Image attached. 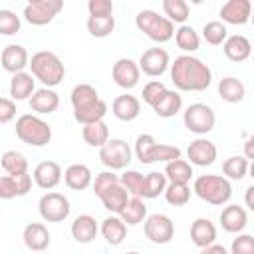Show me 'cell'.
I'll list each match as a JSON object with an SVG mask.
<instances>
[{
    "mask_svg": "<svg viewBox=\"0 0 254 254\" xmlns=\"http://www.w3.org/2000/svg\"><path fill=\"white\" fill-rule=\"evenodd\" d=\"M169 69H171V81L181 91H204L212 83L210 67L202 60L189 54L175 58Z\"/></svg>",
    "mask_w": 254,
    "mask_h": 254,
    "instance_id": "1",
    "label": "cell"
},
{
    "mask_svg": "<svg viewBox=\"0 0 254 254\" xmlns=\"http://www.w3.org/2000/svg\"><path fill=\"white\" fill-rule=\"evenodd\" d=\"M69 101L73 107V119L81 125L103 121L107 113V103L99 97L97 89L89 83H77L69 93Z\"/></svg>",
    "mask_w": 254,
    "mask_h": 254,
    "instance_id": "2",
    "label": "cell"
},
{
    "mask_svg": "<svg viewBox=\"0 0 254 254\" xmlns=\"http://www.w3.org/2000/svg\"><path fill=\"white\" fill-rule=\"evenodd\" d=\"M28 65H30V73L34 75V79H40L44 83V87H50V89L60 85L65 75L64 62L60 60L58 54H54L50 50L36 52Z\"/></svg>",
    "mask_w": 254,
    "mask_h": 254,
    "instance_id": "3",
    "label": "cell"
},
{
    "mask_svg": "<svg viewBox=\"0 0 254 254\" xmlns=\"http://www.w3.org/2000/svg\"><path fill=\"white\" fill-rule=\"evenodd\" d=\"M192 192L212 206H222L232 196V185L220 175H200L192 183Z\"/></svg>",
    "mask_w": 254,
    "mask_h": 254,
    "instance_id": "4",
    "label": "cell"
},
{
    "mask_svg": "<svg viewBox=\"0 0 254 254\" xmlns=\"http://www.w3.org/2000/svg\"><path fill=\"white\" fill-rule=\"evenodd\" d=\"M16 137L30 147H46L52 141V127L40 115L24 113L16 119Z\"/></svg>",
    "mask_w": 254,
    "mask_h": 254,
    "instance_id": "5",
    "label": "cell"
},
{
    "mask_svg": "<svg viewBox=\"0 0 254 254\" xmlns=\"http://www.w3.org/2000/svg\"><path fill=\"white\" fill-rule=\"evenodd\" d=\"M135 26L157 44H165L175 36V24L169 22L165 16H159V12L155 10H141L135 16Z\"/></svg>",
    "mask_w": 254,
    "mask_h": 254,
    "instance_id": "6",
    "label": "cell"
},
{
    "mask_svg": "<svg viewBox=\"0 0 254 254\" xmlns=\"http://www.w3.org/2000/svg\"><path fill=\"white\" fill-rule=\"evenodd\" d=\"M185 127L194 135H206L214 129L216 115L210 105L206 103H190L183 113Z\"/></svg>",
    "mask_w": 254,
    "mask_h": 254,
    "instance_id": "7",
    "label": "cell"
},
{
    "mask_svg": "<svg viewBox=\"0 0 254 254\" xmlns=\"http://www.w3.org/2000/svg\"><path fill=\"white\" fill-rule=\"evenodd\" d=\"M131 147L123 139H109L101 149H99V161L105 165L109 171H121L131 163Z\"/></svg>",
    "mask_w": 254,
    "mask_h": 254,
    "instance_id": "8",
    "label": "cell"
},
{
    "mask_svg": "<svg viewBox=\"0 0 254 254\" xmlns=\"http://www.w3.org/2000/svg\"><path fill=\"white\" fill-rule=\"evenodd\" d=\"M62 0H30L24 6V20L32 26H46L62 12Z\"/></svg>",
    "mask_w": 254,
    "mask_h": 254,
    "instance_id": "9",
    "label": "cell"
},
{
    "mask_svg": "<svg viewBox=\"0 0 254 254\" xmlns=\"http://www.w3.org/2000/svg\"><path fill=\"white\" fill-rule=\"evenodd\" d=\"M38 210L46 222H64L69 216L71 206L62 192H46L38 202Z\"/></svg>",
    "mask_w": 254,
    "mask_h": 254,
    "instance_id": "10",
    "label": "cell"
},
{
    "mask_svg": "<svg viewBox=\"0 0 254 254\" xmlns=\"http://www.w3.org/2000/svg\"><path fill=\"white\" fill-rule=\"evenodd\" d=\"M143 230H145V236L153 244H169L173 240V236H175V224L163 212L149 214L143 220Z\"/></svg>",
    "mask_w": 254,
    "mask_h": 254,
    "instance_id": "11",
    "label": "cell"
},
{
    "mask_svg": "<svg viewBox=\"0 0 254 254\" xmlns=\"http://www.w3.org/2000/svg\"><path fill=\"white\" fill-rule=\"evenodd\" d=\"M137 65H139V71H143L145 75L159 77L169 69L171 58H169V52L163 50V48H149L141 54Z\"/></svg>",
    "mask_w": 254,
    "mask_h": 254,
    "instance_id": "12",
    "label": "cell"
},
{
    "mask_svg": "<svg viewBox=\"0 0 254 254\" xmlns=\"http://www.w3.org/2000/svg\"><path fill=\"white\" fill-rule=\"evenodd\" d=\"M111 77L113 81L123 87V89H133L137 83H139V77H141V71H139V65L137 62H133L131 58H119L113 67H111Z\"/></svg>",
    "mask_w": 254,
    "mask_h": 254,
    "instance_id": "13",
    "label": "cell"
},
{
    "mask_svg": "<svg viewBox=\"0 0 254 254\" xmlns=\"http://www.w3.org/2000/svg\"><path fill=\"white\" fill-rule=\"evenodd\" d=\"M216 155H218L216 145L210 139H204V137H198V139L190 141V145L187 147V157L190 159V165H196V167L212 165L216 161Z\"/></svg>",
    "mask_w": 254,
    "mask_h": 254,
    "instance_id": "14",
    "label": "cell"
},
{
    "mask_svg": "<svg viewBox=\"0 0 254 254\" xmlns=\"http://www.w3.org/2000/svg\"><path fill=\"white\" fill-rule=\"evenodd\" d=\"M220 18L222 24H232V26H244L250 20L252 14V4L250 0H228L220 6Z\"/></svg>",
    "mask_w": 254,
    "mask_h": 254,
    "instance_id": "15",
    "label": "cell"
},
{
    "mask_svg": "<svg viewBox=\"0 0 254 254\" xmlns=\"http://www.w3.org/2000/svg\"><path fill=\"white\" fill-rule=\"evenodd\" d=\"M0 64H2V67L8 73L14 75V73H20V71H24L28 67L30 56H28V52H26L24 46H20V44H8L2 50V54H0Z\"/></svg>",
    "mask_w": 254,
    "mask_h": 254,
    "instance_id": "16",
    "label": "cell"
},
{
    "mask_svg": "<svg viewBox=\"0 0 254 254\" xmlns=\"http://www.w3.org/2000/svg\"><path fill=\"white\" fill-rule=\"evenodd\" d=\"M22 240H24V244H26L28 250H32V252H44L50 246L52 236H50V230H48L46 224H42V222H30L22 230Z\"/></svg>",
    "mask_w": 254,
    "mask_h": 254,
    "instance_id": "17",
    "label": "cell"
},
{
    "mask_svg": "<svg viewBox=\"0 0 254 254\" xmlns=\"http://www.w3.org/2000/svg\"><path fill=\"white\" fill-rule=\"evenodd\" d=\"M62 167L56 161H42L36 165L34 169V183L44 189V190H52L62 183Z\"/></svg>",
    "mask_w": 254,
    "mask_h": 254,
    "instance_id": "18",
    "label": "cell"
},
{
    "mask_svg": "<svg viewBox=\"0 0 254 254\" xmlns=\"http://www.w3.org/2000/svg\"><path fill=\"white\" fill-rule=\"evenodd\" d=\"M218 220H220L222 230H226L230 234H240L246 228V224H248V212H246L244 206L228 204V206L222 208Z\"/></svg>",
    "mask_w": 254,
    "mask_h": 254,
    "instance_id": "19",
    "label": "cell"
},
{
    "mask_svg": "<svg viewBox=\"0 0 254 254\" xmlns=\"http://www.w3.org/2000/svg\"><path fill=\"white\" fill-rule=\"evenodd\" d=\"M28 103H30V107H32L34 113H38V115H50V113H54L60 107V95L54 89H50V87H40V89H36L32 93V97L28 99Z\"/></svg>",
    "mask_w": 254,
    "mask_h": 254,
    "instance_id": "20",
    "label": "cell"
},
{
    "mask_svg": "<svg viewBox=\"0 0 254 254\" xmlns=\"http://www.w3.org/2000/svg\"><path fill=\"white\" fill-rule=\"evenodd\" d=\"M222 52H224V56H226L230 62L240 64V62H246V60L250 58V54H252V44H250V40H248L246 36L234 34V36H228V38L224 40Z\"/></svg>",
    "mask_w": 254,
    "mask_h": 254,
    "instance_id": "21",
    "label": "cell"
},
{
    "mask_svg": "<svg viewBox=\"0 0 254 254\" xmlns=\"http://www.w3.org/2000/svg\"><path fill=\"white\" fill-rule=\"evenodd\" d=\"M69 232H71V236H73L75 242L89 244V242L95 240V236L99 232V226H97V222H95V218L91 214H79V216L73 218Z\"/></svg>",
    "mask_w": 254,
    "mask_h": 254,
    "instance_id": "22",
    "label": "cell"
},
{
    "mask_svg": "<svg viewBox=\"0 0 254 254\" xmlns=\"http://www.w3.org/2000/svg\"><path fill=\"white\" fill-rule=\"evenodd\" d=\"M93 181L91 169L83 163H73L64 171V183L71 190H85Z\"/></svg>",
    "mask_w": 254,
    "mask_h": 254,
    "instance_id": "23",
    "label": "cell"
},
{
    "mask_svg": "<svg viewBox=\"0 0 254 254\" xmlns=\"http://www.w3.org/2000/svg\"><path fill=\"white\" fill-rule=\"evenodd\" d=\"M111 113L119 119V121H133L139 117L141 113V101L135 97V95H129V93H123L119 97L113 99L111 103Z\"/></svg>",
    "mask_w": 254,
    "mask_h": 254,
    "instance_id": "24",
    "label": "cell"
},
{
    "mask_svg": "<svg viewBox=\"0 0 254 254\" xmlns=\"http://www.w3.org/2000/svg\"><path fill=\"white\" fill-rule=\"evenodd\" d=\"M36 91V79L28 71L14 73L10 79V99L12 101H26Z\"/></svg>",
    "mask_w": 254,
    "mask_h": 254,
    "instance_id": "25",
    "label": "cell"
},
{
    "mask_svg": "<svg viewBox=\"0 0 254 254\" xmlns=\"http://www.w3.org/2000/svg\"><path fill=\"white\" fill-rule=\"evenodd\" d=\"M190 240L198 248L214 244V240H216V226H214V222L210 218H202V216L196 218L190 224Z\"/></svg>",
    "mask_w": 254,
    "mask_h": 254,
    "instance_id": "26",
    "label": "cell"
},
{
    "mask_svg": "<svg viewBox=\"0 0 254 254\" xmlns=\"http://www.w3.org/2000/svg\"><path fill=\"white\" fill-rule=\"evenodd\" d=\"M99 230H101L105 242L111 244V246H119V244L125 240V236H127V226H125V222H123L117 214L107 216V218L101 222V228H99Z\"/></svg>",
    "mask_w": 254,
    "mask_h": 254,
    "instance_id": "27",
    "label": "cell"
},
{
    "mask_svg": "<svg viewBox=\"0 0 254 254\" xmlns=\"http://www.w3.org/2000/svg\"><path fill=\"white\" fill-rule=\"evenodd\" d=\"M151 109H153L159 117H165V119L175 117V115L183 109V97L179 95V91L167 89V91L161 95V99H159Z\"/></svg>",
    "mask_w": 254,
    "mask_h": 254,
    "instance_id": "28",
    "label": "cell"
},
{
    "mask_svg": "<svg viewBox=\"0 0 254 254\" xmlns=\"http://www.w3.org/2000/svg\"><path fill=\"white\" fill-rule=\"evenodd\" d=\"M117 216L125 222V226H137V224H141L147 218V206H145L143 198L131 196Z\"/></svg>",
    "mask_w": 254,
    "mask_h": 254,
    "instance_id": "29",
    "label": "cell"
},
{
    "mask_svg": "<svg viewBox=\"0 0 254 254\" xmlns=\"http://www.w3.org/2000/svg\"><path fill=\"white\" fill-rule=\"evenodd\" d=\"M218 95H220V99H224L228 103H238L244 99L246 87L238 77L228 75V77H222L218 81Z\"/></svg>",
    "mask_w": 254,
    "mask_h": 254,
    "instance_id": "30",
    "label": "cell"
},
{
    "mask_svg": "<svg viewBox=\"0 0 254 254\" xmlns=\"http://www.w3.org/2000/svg\"><path fill=\"white\" fill-rule=\"evenodd\" d=\"M165 179L167 183H187L192 179V165L185 159H175V161H169L165 165Z\"/></svg>",
    "mask_w": 254,
    "mask_h": 254,
    "instance_id": "31",
    "label": "cell"
},
{
    "mask_svg": "<svg viewBox=\"0 0 254 254\" xmlns=\"http://www.w3.org/2000/svg\"><path fill=\"white\" fill-rule=\"evenodd\" d=\"M99 200H101V204H103L109 212L119 214V212L123 210V206L127 204V200H129V192L117 183V185H113L111 189H107V190L99 196Z\"/></svg>",
    "mask_w": 254,
    "mask_h": 254,
    "instance_id": "32",
    "label": "cell"
},
{
    "mask_svg": "<svg viewBox=\"0 0 254 254\" xmlns=\"http://www.w3.org/2000/svg\"><path fill=\"white\" fill-rule=\"evenodd\" d=\"M81 137L89 147H97L101 149L107 141H109V129L105 125V121H95V123H87L81 127Z\"/></svg>",
    "mask_w": 254,
    "mask_h": 254,
    "instance_id": "33",
    "label": "cell"
},
{
    "mask_svg": "<svg viewBox=\"0 0 254 254\" xmlns=\"http://www.w3.org/2000/svg\"><path fill=\"white\" fill-rule=\"evenodd\" d=\"M175 42H177V46H179L183 52H187L189 56L200 48V36H198V32H196L192 26H189V24H183L179 30H175Z\"/></svg>",
    "mask_w": 254,
    "mask_h": 254,
    "instance_id": "34",
    "label": "cell"
},
{
    "mask_svg": "<svg viewBox=\"0 0 254 254\" xmlns=\"http://www.w3.org/2000/svg\"><path fill=\"white\" fill-rule=\"evenodd\" d=\"M250 169V161H246L242 155H232L222 163V177L228 181H242Z\"/></svg>",
    "mask_w": 254,
    "mask_h": 254,
    "instance_id": "35",
    "label": "cell"
},
{
    "mask_svg": "<svg viewBox=\"0 0 254 254\" xmlns=\"http://www.w3.org/2000/svg\"><path fill=\"white\" fill-rule=\"evenodd\" d=\"M0 165L8 175H22L28 173V159L20 151H6L0 157Z\"/></svg>",
    "mask_w": 254,
    "mask_h": 254,
    "instance_id": "36",
    "label": "cell"
},
{
    "mask_svg": "<svg viewBox=\"0 0 254 254\" xmlns=\"http://www.w3.org/2000/svg\"><path fill=\"white\" fill-rule=\"evenodd\" d=\"M163 12L165 18L173 24H185L189 18V4L185 0H163Z\"/></svg>",
    "mask_w": 254,
    "mask_h": 254,
    "instance_id": "37",
    "label": "cell"
},
{
    "mask_svg": "<svg viewBox=\"0 0 254 254\" xmlns=\"http://www.w3.org/2000/svg\"><path fill=\"white\" fill-rule=\"evenodd\" d=\"M163 194L171 206H183L190 200V187L187 183H167Z\"/></svg>",
    "mask_w": 254,
    "mask_h": 254,
    "instance_id": "38",
    "label": "cell"
},
{
    "mask_svg": "<svg viewBox=\"0 0 254 254\" xmlns=\"http://www.w3.org/2000/svg\"><path fill=\"white\" fill-rule=\"evenodd\" d=\"M167 189V179L163 173L151 171L145 175V185H143V198H157L163 194Z\"/></svg>",
    "mask_w": 254,
    "mask_h": 254,
    "instance_id": "39",
    "label": "cell"
},
{
    "mask_svg": "<svg viewBox=\"0 0 254 254\" xmlns=\"http://www.w3.org/2000/svg\"><path fill=\"white\" fill-rule=\"evenodd\" d=\"M119 185L131 194V196H137V198H143V185H145V177L139 173V171H125L121 177H119Z\"/></svg>",
    "mask_w": 254,
    "mask_h": 254,
    "instance_id": "40",
    "label": "cell"
},
{
    "mask_svg": "<svg viewBox=\"0 0 254 254\" xmlns=\"http://www.w3.org/2000/svg\"><path fill=\"white\" fill-rule=\"evenodd\" d=\"M87 32L93 36V38H107L113 28H115V18L113 16H107V18H93V16H87Z\"/></svg>",
    "mask_w": 254,
    "mask_h": 254,
    "instance_id": "41",
    "label": "cell"
},
{
    "mask_svg": "<svg viewBox=\"0 0 254 254\" xmlns=\"http://www.w3.org/2000/svg\"><path fill=\"white\" fill-rule=\"evenodd\" d=\"M202 38L206 40V44L210 46H220L224 44V40L228 38V30L222 22L218 20H212V22H206L202 26Z\"/></svg>",
    "mask_w": 254,
    "mask_h": 254,
    "instance_id": "42",
    "label": "cell"
},
{
    "mask_svg": "<svg viewBox=\"0 0 254 254\" xmlns=\"http://www.w3.org/2000/svg\"><path fill=\"white\" fill-rule=\"evenodd\" d=\"M157 145L155 137L151 133H141L135 141V155L137 159L143 163V165H151V153H153V147Z\"/></svg>",
    "mask_w": 254,
    "mask_h": 254,
    "instance_id": "43",
    "label": "cell"
},
{
    "mask_svg": "<svg viewBox=\"0 0 254 254\" xmlns=\"http://www.w3.org/2000/svg\"><path fill=\"white\" fill-rule=\"evenodd\" d=\"M175 159H181V149L177 145H167V143H157L153 147V153H151V163H169V161H175Z\"/></svg>",
    "mask_w": 254,
    "mask_h": 254,
    "instance_id": "44",
    "label": "cell"
},
{
    "mask_svg": "<svg viewBox=\"0 0 254 254\" xmlns=\"http://www.w3.org/2000/svg\"><path fill=\"white\" fill-rule=\"evenodd\" d=\"M20 16L12 10H0V34L2 36H14L20 32Z\"/></svg>",
    "mask_w": 254,
    "mask_h": 254,
    "instance_id": "45",
    "label": "cell"
},
{
    "mask_svg": "<svg viewBox=\"0 0 254 254\" xmlns=\"http://www.w3.org/2000/svg\"><path fill=\"white\" fill-rule=\"evenodd\" d=\"M117 183H119V175H115L113 171H103V173L95 175V179L91 181V187H93V192L97 196H101L107 189H111Z\"/></svg>",
    "mask_w": 254,
    "mask_h": 254,
    "instance_id": "46",
    "label": "cell"
},
{
    "mask_svg": "<svg viewBox=\"0 0 254 254\" xmlns=\"http://www.w3.org/2000/svg\"><path fill=\"white\" fill-rule=\"evenodd\" d=\"M167 91V85L163 83V81H157V79H153V81H149V83H145V87H143V101L149 105V107H153L159 99H161V95Z\"/></svg>",
    "mask_w": 254,
    "mask_h": 254,
    "instance_id": "47",
    "label": "cell"
},
{
    "mask_svg": "<svg viewBox=\"0 0 254 254\" xmlns=\"http://www.w3.org/2000/svg\"><path fill=\"white\" fill-rule=\"evenodd\" d=\"M230 254H254V236L238 234L230 244Z\"/></svg>",
    "mask_w": 254,
    "mask_h": 254,
    "instance_id": "48",
    "label": "cell"
},
{
    "mask_svg": "<svg viewBox=\"0 0 254 254\" xmlns=\"http://www.w3.org/2000/svg\"><path fill=\"white\" fill-rule=\"evenodd\" d=\"M87 12L93 18H107L113 16V2L111 0H89Z\"/></svg>",
    "mask_w": 254,
    "mask_h": 254,
    "instance_id": "49",
    "label": "cell"
},
{
    "mask_svg": "<svg viewBox=\"0 0 254 254\" xmlns=\"http://www.w3.org/2000/svg\"><path fill=\"white\" fill-rule=\"evenodd\" d=\"M16 196H20V192H18V187H16L14 177L12 175L0 177V198L10 200V198H16Z\"/></svg>",
    "mask_w": 254,
    "mask_h": 254,
    "instance_id": "50",
    "label": "cell"
},
{
    "mask_svg": "<svg viewBox=\"0 0 254 254\" xmlns=\"http://www.w3.org/2000/svg\"><path fill=\"white\" fill-rule=\"evenodd\" d=\"M16 117V103L10 97H0V123H10Z\"/></svg>",
    "mask_w": 254,
    "mask_h": 254,
    "instance_id": "51",
    "label": "cell"
},
{
    "mask_svg": "<svg viewBox=\"0 0 254 254\" xmlns=\"http://www.w3.org/2000/svg\"><path fill=\"white\" fill-rule=\"evenodd\" d=\"M12 177H14V181H16V187H18L20 196L28 194V192H30V189H32V177H30L28 173H22V175H12Z\"/></svg>",
    "mask_w": 254,
    "mask_h": 254,
    "instance_id": "52",
    "label": "cell"
},
{
    "mask_svg": "<svg viewBox=\"0 0 254 254\" xmlns=\"http://www.w3.org/2000/svg\"><path fill=\"white\" fill-rule=\"evenodd\" d=\"M198 254H228V250L222 246V244H210V246H204V248H200V252Z\"/></svg>",
    "mask_w": 254,
    "mask_h": 254,
    "instance_id": "53",
    "label": "cell"
},
{
    "mask_svg": "<svg viewBox=\"0 0 254 254\" xmlns=\"http://www.w3.org/2000/svg\"><path fill=\"white\" fill-rule=\"evenodd\" d=\"M246 161H250V159H254V139L252 137H248L246 139V143H244V155H242Z\"/></svg>",
    "mask_w": 254,
    "mask_h": 254,
    "instance_id": "54",
    "label": "cell"
},
{
    "mask_svg": "<svg viewBox=\"0 0 254 254\" xmlns=\"http://www.w3.org/2000/svg\"><path fill=\"white\" fill-rule=\"evenodd\" d=\"M252 192H254V187H248L246 189V208L254 210V202H252Z\"/></svg>",
    "mask_w": 254,
    "mask_h": 254,
    "instance_id": "55",
    "label": "cell"
},
{
    "mask_svg": "<svg viewBox=\"0 0 254 254\" xmlns=\"http://www.w3.org/2000/svg\"><path fill=\"white\" fill-rule=\"evenodd\" d=\"M125 254H141V252H137V250H131V252H125Z\"/></svg>",
    "mask_w": 254,
    "mask_h": 254,
    "instance_id": "56",
    "label": "cell"
}]
</instances>
